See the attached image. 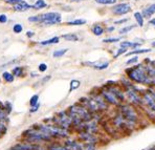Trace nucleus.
Segmentation results:
<instances>
[{
    "instance_id": "26",
    "label": "nucleus",
    "mask_w": 155,
    "mask_h": 150,
    "mask_svg": "<svg viewBox=\"0 0 155 150\" xmlns=\"http://www.w3.org/2000/svg\"><path fill=\"white\" fill-rule=\"evenodd\" d=\"M151 52V48H140V49H135V51L129 52V53H126L127 56H132V55H140V54H146V53H150Z\"/></svg>"
},
{
    "instance_id": "14",
    "label": "nucleus",
    "mask_w": 155,
    "mask_h": 150,
    "mask_svg": "<svg viewBox=\"0 0 155 150\" xmlns=\"http://www.w3.org/2000/svg\"><path fill=\"white\" fill-rule=\"evenodd\" d=\"M131 5L129 3H118L114 5L112 8V13L115 15H125V14H128L129 12H131Z\"/></svg>"
},
{
    "instance_id": "42",
    "label": "nucleus",
    "mask_w": 155,
    "mask_h": 150,
    "mask_svg": "<svg viewBox=\"0 0 155 150\" xmlns=\"http://www.w3.org/2000/svg\"><path fill=\"white\" fill-rule=\"evenodd\" d=\"M126 53H127V48H123V47H120V48L116 52V54L114 55V58H117V57H120V55H124Z\"/></svg>"
},
{
    "instance_id": "8",
    "label": "nucleus",
    "mask_w": 155,
    "mask_h": 150,
    "mask_svg": "<svg viewBox=\"0 0 155 150\" xmlns=\"http://www.w3.org/2000/svg\"><path fill=\"white\" fill-rule=\"evenodd\" d=\"M99 92L101 94V95L104 98V100L109 104V105L118 106L120 104H122L120 101H118L117 98H116L115 95L108 89V87H107L106 85H104L103 87H101V89H100Z\"/></svg>"
},
{
    "instance_id": "36",
    "label": "nucleus",
    "mask_w": 155,
    "mask_h": 150,
    "mask_svg": "<svg viewBox=\"0 0 155 150\" xmlns=\"http://www.w3.org/2000/svg\"><path fill=\"white\" fill-rule=\"evenodd\" d=\"M95 2L99 4H104V5H111V4L116 3V0H95Z\"/></svg>"
},
{
    "instance_id": "35",
    "label": "nucleus",
    "mask_w": 155,
    "mask_h": 150,
    "mask_svg": "<svg viewBox=\"0 0 155 150\" xmlns=\"http://www.w3.org/2000/svg\"><path fill=\"white\" fill-rule=\"evenodd\" d=\"M37 104H39V95H34L29 100V105H31V107H33Z\"/></svg>"
},
{
    "instance_id": "5",
    "label": "nucleus",
    "mask_w": 155,
    "mask_h": 150,
    "mask_svg": "<svg viewBox=\"0 0 155 150\" xmlns=\"http://www.w3.org/2000/svg\"><path fill=\"white\" fill-rule=\"evenodd\" d=\"M124 87H125L124 92H125L126 100H128L131 105H137V106L143 105L142 95L137 92L135 86L132 85L131 83H125Z\"/></svg>"
},
{
    "instance_id": "37",
    "label": "nucleus",
    "mask_w": 155,
    "mask_h": 150,
    "mask_svg": "<svg viewBox=\"0 0 155 150\" xmlns=\"http://www.w3.org/2000/svg\"><path fill=\"white\" fill-rule=\"evenodd\" d=\"M8 124L6 123H3V122H0V135L3 136L8 132Z\"/></svg>"
},
{
    "instance_id": "47",
    "label": "nucleus",
    "mask_w": 155,
    "mask_h": 150,
    "mask_svg": "<svg viewBox=\"0 0 155 150\" xmlns=\"http://www.w3.org/2000/svg\"><path fill=\"white\" fill-rule=\"evenodd\" d=\"M22 1V0H4V2L5 3H8V4H13V5H15V4H17L18 2Z\"/></svg>"
},
{
    "instance_id": "18",
    "label": "nucleus",
    "mask_w": 155,
    "mask_h": 150,
    "mask_svg": "<svg viewBox=\"0 0 155 150\" xmlns=\"http://www.w3.org/2000/svg\"><path fill=\"white\" fill-rule=\"evenodd\" d=\"M153 14H155V3L150 4L149 6L143 8L142 12V15L143 18H150Z\"/></svg>"
},
{
    "instance_id": "20",
    "label": "nucleus",
    "mask_w": 155,
    "mask_h": 150,
    "mask_svg": "<svg viewBox=\"0 0 155 150\" xmlns=\"http://www.w3.org/2000/svg\"><path fill=\"white\" fill-rule=\"evenodd\" d=\"M140 44L142 43H138V42H130V41H123V42H120V47H123V48H135V47H138L140 46Z\"/></svg>"
},
{
    "instance_id": "3",
    "label": "nucleus",
    "mask_w": 155,
    "mask_h": 150,
    "mask_svg": "<svg viewBox=\"0 0 155 150\" xmlns=\"http://www.w3.org/2000/svg\"><path fill=\"white\" fill-rule=\"evenodd\" d=\"M35 128L39 129V130L43 131V132L47 133L51 136L54 140H65V138H69L71 135V131L64 129L62 127L58 126L54 124H45V123H40V124H34L31 125Z\"/></svg>"
},
{
    "instance_id": "17",
    "label": "nucleus",
    "mask_w": 155,
    "mask_h": 150,
    "mask_svg": "<svg viewBox=\"0 0 155 150\" xmlns=\"http://www.w3.org/2000/svg\"><path fill=\"white\" fill-rule=\"evenodd\" d=\"M46 148H47V150H69V149L66 148L63 144H60V143H58V142H54V141H52L51 143L47 144Z\"/></svg>"
},
{
    "instance_id": "25",
    "label": "nucleus",
    "mask_w": 155,
    "mask_h": 150,
    "mask_svg": "<svg viewBox=\"0 0 155 150\" xmlns=\"http://www.w3.org/2000/svg\"><path fill=\"white\" fill-rule=\"evenodd\" d=\"M62 38L66 41H70V42H76L79 40V37L76 34H64V35H62Z\"/></svg>"
},
{
    "instance_id": "34",
    "label": "nucleus",
    "mask_w": 155,
    "mask_h": 150,
    "mask_svg": "<svg viewBox=\"0 0 155 150\" xmlns=\"http://www.w3.org/2000/svg\"><path fill=\"white\" fill-rule=\"evenodd\" d=\"M13 32H14L15 34H21L22 32H23V26H22V24H20V23L14 24V26H13Z\"/></svg>"
},
{
    "instance_id": "21",
    "label": "nucleus",
    "mask_w": 155,
    "mask_h": 150,
    "mask_svg": "<svg viewBox=\"0 0 155 150\" xmlns=\"http://www.w3.org/2000/svg\"><path fill=\"white\" fill-rule=\"evenodd\" d=\"M59 41H60V37H52L51 39H47V40H44V41H41V42H39V44L42 45V46H47V45H52V44H57V43H59Z\"/></svg>"
},
{
    "instance_id": "9",
    "label": "nucleus",
    "mask_w": 155,
    "mask_h": 150,
    "mask_svg": "<svg viewBox=\"0 0 155 150\" xmlns=\"http://www.w3.org/2000/svg\"><path fill=\"white\" fill-rule=\"evenodd\" d=\"M78 140L82 143H92V144H99L101 138L99 135H94V133H90L87 131H81V132L77 133Z\"/></svg>"
},
{
    "instance_id": "38",
    "label": "nucleus",
    "mask_w": 155,
    "mask_h": 150,
    "mask_svg": "<svg viewBox=\"0 0 155 150\" xmlns=\"http://www.w3.org/2000/svg\"><path fill=\"white\" fill-rule=\"evenodd\" d=\"M4 104V111H5L8 115H10L11 112H12V109H13V106H12V103L11 102H5Z\"/></svg>"
},
{
    "instance_id": "48",
    "label": "nucleus",
    "mask_w": 155,
    "mask_h": 150,
    "mask_svg": "<svg viewBox=\"0 0 155 150\" xmlns=\"http://www.w3.org/2000/svg\"><path fill=\"white\" fill-rule=\"evenodd\" d=\"M128 18H125V19H120V20H116V21H114V24H123L125 23V22L128 21Z\"/></svg>"
},
{
    "instance_id": "16",
    "label": "nucleus",
    "mask_w": 155,
    "mask_h": 150,
    "mask_svg": "<svg viewBox=\"0 0 155 150\" xmlns=\"http://www.w3.org/2000/svg\"><path fill=\"white\" fill-rule=\"evenodd\" d=\"M88 65H90L92 68L97 70H104L106 68H108L109 66V62L108 61H97V62H89L87 63Z\"/></svg>"
},
{
    "instance_id": "32",
    "label": "nucleus",
    "mask_w": 155,
    "mask_h": 150,
    "mask_svg": "<svg viewBox=\"0 0 155 150\" xmlns=\"http://www.w3.org/2000/svg\"><path fill=\"white\" fill-rule=\"evenodd\" d=\"M19 61H20L19 59H14V60L10 61V62H6V63H4V64L0 65V70H1V69H4V68H6L8 66H12V65L17 64V63L19 62Z\"/></svg>"
},
{
    "instance_id": "52",
    "label": "nucleus",
    "mask_w": 155,
    "mask_h": 150,
    "mask_svg": "<svg viewBox=\"0 0 155 150\" xmlns=\"http://www.w3.org/2000/svg\"><path fill=\"white\" fill-rule=\"evenodd\" d=\"M37 76H38L37 72H31V78H34V77H37Z\"/></svg>"
},
{
    "instance_id": "29",
    "label": "nucleus",
    "mask_w": 155,
    "mask_h": 150,
    "mask_svg": "<svg viewBox=\"0 0 155 150\" xmlns=\"http://www.w3.org/2000/svg\"><path fill=\"white\" fill-rule=\"evenodd\" d=\"M97 145L92 143H82V149L83 150H97Z\"/></svg>"
},
{
    "instance_id": "27",
    "label": "nucleus",
    "mask_w": 155,
    "mask_h": 150,
    "mask_svg": "<svg viewBox=\"0 0 155 150\" xmlns=\"http://www.w3.org/2000/svg\"><path fill=\"white\" fill-rule=\"evenodd\" d=\"M134 18H135L138 26L143 27V17L142 13H140V12H135V13H134Z\"/></svg>"
},
{
    "instance_id": "4",
    "label": "nucleus",
    "mask_w": 155,
    "mask_h": 150,
    "mask_svg": "<svg viewBox=\"0 0 155 150\" xmlns=\"http://www.w3.org/2000/svg\"><path fill=\"white\" fill-rule=\"evenodd\" d=\"M117 108H118L117 112L120 113L125 118V120H127L129 123H131L132 125H134L136 127L138 121H140V117H138L137 111L133 107V105L122 103L117 106Z\"/></svg>"
},
{
    "instance_id": "40",
    "label": "nucleus",
    "mask_w": 155,
    "mask_h": 150,
    "mask_svg": "<svg viewBox=\"0 0 155 150\" xmlns=\"http://www.w3.org/2000/svg\"><path fill=\"white\" fill-rule=\"evenodd\" d=\"M47 68H48V66H47L46 63H40L38 66V70L40 72H45L47 70Z\"/></svg>"
},
{
    "instance_id": "6",
    "label": "nucleus",
    "mask_w": 155,
    "mask_h": 150,
    "mask_svg": "<svg viewBox=\"0 0 155 150\" xmlns=\"http://www.w3.org/2000/svg\"><path fill=\"white\" fill-rule=\"evenodd\" d=\"M67 110L76 113L78 117L81 118L82 121H84V122L90 121V120L92 119V113H91L85 106H83L81 103H79V102L76 104H72L71 106H69Z\"/></svg>"
},
{
    "instance_id": "45",
    "label": "nucleus",
    "mask_w": 155,
    "mask_h": 150,
    "mask_svg": "<svg viewBox=\"0 0 155 150\" xmlns=\"http://www.w3.org/2000/svg\"><path fill=\"white\" fill-rule=\"evenodd\" d=\"M40 103L37 104L36 106H33V107H31V109H29V112L31 113H35V112H37V111L39 110V108H40Z\"/></svg>"
},
{
    "instance_id": "49",
    "label": "nucleus",
    "mask_w": 155,
    "mask_h": 150,
    "mask_svg": "<svg viewBox=\"0 0 155 150\" xmlns=\"http://www.w3.org/2000/svg\"><path fill=\"white\" fill-rule=\"evenodd\" d=\"M34 36H35V33H34V32H31V31L26 32V37L27 38H33Z\"/></svg>"
},
{
    "instance_id": "39",
    "label": "nucleus",
    "mask_w": 155,
    "mask_h": 150,
    "mask_svg": "<svg viewBox=\"0 0 155 150\" xmlns=\"http://www.w3.org/2000/svg\"><path fill=\"white\" fill-rule=\"evenodd\" d=\"M120 40V37L117 38H106V39L103 40L104 43H115V42H118Z\"/></svg>"
},
{
    "instance_id": "19",
    "label": "nucleus",
    "mask_w": 155,
    "mask_h": 150,
    "mask_svg": "<svg viewBox=\"0 0 155 150\" xmlns=\"http://www.w3.org/2000/svg\"><path fill=\"white\" fill-rule=\"evenodd\" d=\"M12 74L14 75V77H17V78H22L24 77V72H25V68L23 66H14L12 69Z\"/></svg>"
},
{
    "instance_id": "12",
    "label": "nucleus",
    "mask_w": 155,
    "mask_h": 150,
    "mask_svg": "<svg viewBox=\"0 0 155 150\" xmlns=\"http://www.w3.org/2000/svg\"><path fill=\"white\" fill-rule=\"evenodd\" d=\"M105 85H106L107 87H108V89L110 90V92H112L116 98H117L118 101H120V103H124V102L126 101L125 92H124V90L120 87V86L115 85V84H112V85H107V84H105Z\"/></svg>"
},
{
    "instance_id": "31",
    "label": "nucleus",
    "mask_w": 155,
    "mask_h": 150,
    "mask_svg": "<svg viewBox=\"0 0 155 150\" xmlns=\"http://www.w3.org/2000/svg\"><path fill=\"white\" fill-rule=\"evenodd\" d=\"M81 85V82L79 80H71L70 81V87H69V92H74V90L78 89Z\"/></svg>"
},
{
    "instance_id": "2",
    "label": "nucleus",
    "mask_w": 155,
    "mask_h": 150,
    "mask_svg": "<svg viewBox=\"0 0 155 150\" xmlns=\"http://www.w3.org/2000/svg\"><path fill=\"white\" fill-rule=\"evenodd\" d=\"M126 74L131 81L143 85H152L154 83L152 79L149 77L147 66L143 64H138L136 66L130 67L126 70Z\"/></svg>"
},
{
    "instance_id": "54",
    "label": "nucleus",
    "mask_w": 155,
    "mask_h": 150,
    "mask_svg": "<svg viewBox=\"0 0 155 150\" xmlns=\"http://www.w3.org/2000/svg\"><path fill=\"white\" fill-rule=\"evenodd\" d=\"M72 2H79V1H81V0H71Z\"/></svg>"
},
{
    "instance_id": "11",
    "label": "nucleus",
    "mask_w": 155,
    "mask_h": 150,
    "mask_svg": "<svg viewBox=\"0 0 155 150\" xmlns=\"http://www.w3.org/2000/svg\"><path fill=\"white\" fill-rule=\"evenodd\" d=\"M63 145L69 150H83L82 149V142H80L79 140L72 138H67L65 140H63Z\"/></svg>"
},
{
    "instance_id": "57",
    "label": "nucleus",
    "mask_w": 155,
    "mask_h": 150,
    "mask_svg": "<svg viewBox=\"0 0 155 150\" xmlns=\"http://www.w3.org/2000/svg\"><path fill=\"white\" fill-rule=\"evenodd\" d=\"M136 1H137V0H136Z\"/></svg>"
},
{
    "instance_id": "1",
    "label": "nucleus",
    "mask_w": 155,
    "mask_h": 150,
    "mask_svg": "<svg viewBox=\"0 0 155 150\" xmlns=\"http://www.w3.org/2000/svg\"><path fill=\"white\" fill-rule=\"evenodd\" d=\"M22 140L25 142L31 143V144H41V145H47L54 141L49 135L35 128L34 126H31L22 132Z\"/></svg>"
},
{
    "instance_id": "56",
    "label": "nucleus",
    "mask_w": 155,
    "mask_h": 150,
    "mask_svg": "<svg viewBox=\"0 0 155 150\" xmlns=\"http://www.w3.org/2000/svg\"><path fill=\"white\" fill-rule=\"evenodd\" d=\"M2 138V135H0V138Z\"/></svg>"
},
{
    "instance_id": "46",
    "label": "nucleus",
    "mask_w": 155,
    "mask_h": 150,
    "mask_svg": "<svg viewBox=\"0 0 155 150\" xmlns=\"http://www.w3.org/2000/svg\"><path fill=\"white\" fill-rule=\"evenodd\" d=\"M51 75H48V76L43 77L42 80H41V84H42V85H44V84L46 83V82H48L49 80H51Z\"/></svg>"
},
{
    "instance_id": "33",
    "label": "nucleus",
    "mask_w": 155,
    "mask_h": 150,
    "mask_svg": "<svg viewBox=\"0 0 155 150\" xmlns=\"http://www.w3.org/2000/svg\"><path fill=\"white\" fill-rule=\"evenodd\" d=\"M135 27H136L135 24H132V25H129V26H125V27H123V28L120 29V35L127 34V33H129L130 31H132L133 28H135Z\"/></svg>"
},
{
    "instance_id": "28",
    "label": "nucleus",
    "mask_w": 155,
    "mask_h": 150,
    "mask_svg": "<svg viewBox=\"0 0 155 150\" xmlns=\"http://www.w3.org/2000/svg\"><path fill=\"white\" fill-rule=\"evenodd\" d=\"M68 52V48H62V49H57L52 53V57L54 58H61Z\"/></svg>"
},
{
    "instance_id": "53",
    "label": "nucleus",
    "mask_w": 155,
    "mask_h": 150,
    "mask_svg": "<svg viewBox=\"0 0 155 150\" xmlns=\"http://www.w3.org/2000/svg\"><path fill=\"white\" fill-rule=\"evenodd\" d=\"M150 90V92H151V95H153V98H154V100H155V92H153L152 89H149Z\"/></svg>"
},
{
    "instance_id": "23",
    "label": "nucleus",
    "mask_w": 155,
    "mask_h": 150,
    "mask_svg": "<svg viewBox=\"0 0 155 150\" xmlns=\"http://www.w3.org/2000/svg\"><path fill=\"white\" fill-rule=\"evenodd\" d=\"M91 31H92V34L95 36H102L104 34L105 29L104 27L102 25H100V24H94V25L92 26V28H91Z\"/></svg>"
},
{
    "instance_id": "30",
    "label": "nucleus",
    "mask_w": 155,
    "mask_h": 150,
    "mask_svg": "<svg viewBox=\"0 0 155 150\" xmlns=\"http://www.w3.org/2000/svg\"><path fill=\"white\" fill-rule=\"evenodd\" d=\"M87 21H86L85 19H74V20H71V21H68L67 25H83Z\"/></svg>"
},
{
    "instance_id": "44",
    "label": "nucleus",
    "mask_w": 155,
    "mask_h": 150,
    "mask_svg": "<svg viewBox=\"0 0 155 150\" xmlns=\"http://www.w3.org/2000/svg\"><path fill=\"white\" fill-rule=\"evenodd\" d=\"M8 22V16L5 14H0V23H6Z\"/></svg>"
},
{
    "instance_id": "24",
    "label": "nucleus",
    "mask_w": 155,
    "mask_h": 150,
    "mask_svg": "<svg viewBox=\"0 0 155 150\" xmlns=\"http://www.w3.org/2000/svg\"><path fill=\"white\" fill-rule=\"evenodd\" d=\"M47 6V3L45 2V0H37L35 2L34 5H31V8H35V10H42V8H46Z\"/></svg>"
},
{
    "instance_id": "22",
    "label": "nucleus",
    "mask_w": 155,
    "mask_h": 150,
    "mask_svg": "<svg viewBox=\"0 0 155 150\" xmlns=\"http://www.w3.org/2000/svg\"><path fill=\"white\" fill-rule=\"evenodd\" d=\"M2 80H3L5 83H13L14 80H15V77L11 72H2Z\"/></svg>"
},
{
    "instance_id": "51",
    "label": "nucleus",
    "mask_w": 155,
    "mask_h": 150,
    "mask_svg": "<svg viewBox=\"0 0 155 150\" xmlns=\"http://www.w3.org/2000/svg\"><path fill=\"white\" fill-rule=\"evenodd\" d=\"M114 29H115L114 26H110V27H108V28H107V32H113Z\"/></svg>"
},
{
    "instance_id": "15",
    "label": "nucleus",
    "mask_w": 155,
    "mask_h": 150,
    "mask_svg": "<svg viewBox=\"0 0 155 150\" xmlns=\"http://www.w3.org/2000/svg\"><path fill=\"white\" fill-rule=\"evenodd\" d=\"M14 11H16V12H26V11L31 10V4H28L25 0H22V1L18 2L17 4H15L14 5Z\"/></svg>"
},
{
    "instance_id": "43",
    "label": "nucleus",
    "mask_w": 155,
    "mask_h": 150,
    "mask_svg": "<svg viewBox=\"0 0 155 150\" xmlns=\"http://www.w3.org/2000/svg\"><path fill=\"white\" fill-rule=\"evenodd\" d=\"M138 62V57H133V58L129 59V60H127L126 64L127 65H130V64H134V63H137Z\"/></svg>"
},
{
    "instance_id": "41",
    "label": "nucleus",
    "mask_w": 155,
    "mask_h": 150,
    "mask_svg": "<svg viewBox=\"0 0 155 150\" xmlns=\"http://www.w3.org/2000/svg\"><path fill=\"white\" fill-rule=\"evenodd\" d=\"M28 20L29 22H34V23H39V21H40V17H39V15L37 16H31V17H28Z\"/></svg>"
},
{
    "instance_id": "7",
    "label": "nucleus",
    "mask_w": 155,
    "mask_h": 150,
    "mask_svg": "<svg viewBox=\"0 0 155 150\" xmlns=\"http://www.w3.org/2000/svg\"><path fill=\"white\" fill-rule=\"evenodd\" d=\"M40 17V21L39 23H42L43 25H54V24H58L62 21V16L61 14L57 12H49V13H44L42 15H39Z\"/></svg>"
},
{
    "instance_id": "55",
    "label": "nucleus",
    "mask_w": 155,
    "mask_h": 150,
    "mask_svg": "<svg viewBox=\"0 0 155 150\" xmlns=\"http://www.w3.org/2000/svg\"><path fill=\"white\" fill-rule=\"evenodd\" d=\"M152 46L155 47V41H154V42H152Z\"/></svg>"
},
{
    "instance_id": "13",
    "label": "nucleus",
    "mask_w": 155,
    "mask_h": 150,
    "mask_svg": "<svg viewBox=\"0 0 155 150\" xmlns=\"http://www.w3.org/2000/svg\"><path fill=\"white\" fill-rule=\"evenodd\" d=\"M83 131H87V132L90 133H94V135H97L100 131V126L99 123L97 121H94L93 119H91L90 121L84 122L83 125Z\"/></svg>"
},
{
    "instance_id": "10",
    "label": "nucleus",
    "mask_w": 155,
    "mask_h": 150,
    "mask_svg": "<svg viewBox=\"0 0 155 150\" xmlns=\"http://www.w3.org/2000/svg\"><path fill=\"white\" fill-rule=\"evenodd\" d=\"M89 97L95 102V103H97V107H99V109H100V111H101V112H103V111H107L109 109V104L107 103L106 101H105L104 98L102 97L100 92H91L90 94H89Z\"/></svg>"
},
{
    "instance_id": "50",
    "label": "nucleus",
    "mask_w": 155,
    "mask_h": 150,
    "mask_svg": "<svg viewBox=\"0 0 155 150\" xmlns=\"http://www.w3.org/2000/svg\"><path fill=\"white\" fill-rule=\"evenodd\" d=\"M149 24L150 25H152V26H154L155 27V18H153V19H151L149 21Z\"/></svg>"
}]
</instances>
